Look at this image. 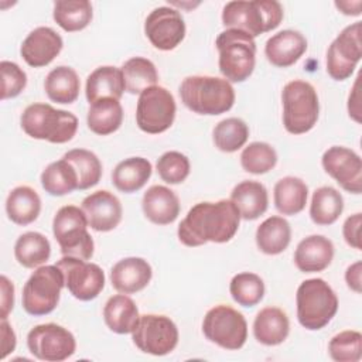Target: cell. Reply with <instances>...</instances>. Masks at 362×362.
Wrapping results in <instances>:
<instances>
[{
  "instance_id": "f6af8a7d",
  "label": "cell",
  "mask_w": 362,
  "mask_h": 362,
  "mask_svg": "<svg viewBox=\"0 0 362 362\" xmlns=\"http://www.w3.org/2000/svg\"><path fill=\"white\" fill-rule=\"evenodd\" d=\"M0 71H1V100L18 96L27 85L25 72L16 62H11V61H1Z\"/></svg>"
},
{
  "instance_id": "8d00e7d4",
  "label": "cell",
  "mask_w": 362,
  "mask_h": 362,
  "mask_svg": "<svg viewBox=\"0 0 362 362\" xmlns=\"http://www.w3.org/2000/svg\"><path fill=\"white\" fill-rule=\"evenodd\" d=\"M41 185L49 195L62 197L78 189V174L64 157L45 167L41 173Z\"/></svg>"
},
{
  "instance_id": "5bb4252c",
  "label": "cell",
  "mask_w": 362,
  "mask_h": 362,
  "mask_svg": "<svg viewBox=\"0 0 362 362\" xmlns=\"http://www.w3.org/2000/svg\"><path fill=\"white\" fill-rule=\"evenodd\" d=\"M361 21L345 27L327 51V72L335 81L348 79L362 58Z\"/></svg>"
},
{
  "instance_id": "836d02e7",
  "label": "cell",
  "mask_w": 362,
  "mask_h": 362,
  "mask_svg": "<svg viewBox=\"0 0 362 362\" xmlns=\"http://www.w3.org/2000/svg\"><path fill=\"white\" fill-rule=\"evenodd\" d=\"M52 17L64 31H81L92 21V4L88 0H58L54 3Z\"/></svg>"
},
{
  "instance_id": "3957f363",
  "label": "cell",
  "mask_w": 362,
  "mask_h": 362,
  "mask_svg": "<svg viewBox=\"0 0 362 362\" xmlns=\"http://www.w3.org/2000/svg\"><path fill=\"white\" fill-rule=\"evenodd\" d=\"M283 16V7L276 0H238L223 6L222 24L226 28L240 30L255 38L279 27Z\"/></svg>"
},
{
  "instance_id": "484cf974",
  "label": "cell",
  "mask_w": 362,
  "mask_h": 362,
  "mask_svg": "<svg viewBox=\"0 0 362 362\" xmlns=\"http://www.w3.org/2000/svg\"><path fill=\"white\" fill-rule=\"evenodd\" d=\"M126 86L122 69L116 66H99L86 78L85 93L89 105L103 98H112L119 100Z\"/></svg>"
},
{
  "instance_id": "60d3db41",
  "label": "cell",
  "mask_w": 362,
  "mask_h": 362,
  "mask_svg": "<svg viewBox=\"0 0 362 362\" xmlns=\"http://www.w3.org/2000/svg\"><path fill=\"white\" fill-rule=\"evenodd\" d=\"M229 291L239 305L253 307L259 304L264 296V283L256 273L243 272L232 277Z\"/></svg>"
},
{
  "instance_id": "7402d4cb",
  "label": "cell",
  "mask_w": 362,
  "mask_h": 362,
  "mask_svg": "<svg viewBox=\"0 0 362 362\" xmlns=\"http://www.w3.org/2000/svg\"><path fill=\"white\" fill-rule=\"evenodd\" d=\"M334 259V243L322 235H310L296 247L294 263L303 273L325 270Z\"/></svg>"
},
{
  "instance_id": "681fc988",
  "label": "cell",
  "mask_w": 362,
  "mask_h": 362,
  "mask_svg": "<svg viewBox=\"0 0 362 362\" xmlns=\"http://www.w3.org/2000/svg\"><path fill=\"white\" fill-rule=\"evenodd\" d=\"M361 273H362V263L358 260L355 263H352L346 272H345V281L346 286L355 291V293H361L362 291V283H361Z\"/></svg>"
},
{
  "instance_id": "44dd1931",
  "label": "cell",
  "mask_w": 362,
  "mask_h": 362,
  "mask_svg": "<svg viewBox=\"0 0 362 362\" xmlns=\"http://www.w3.org/2000/svg\"><path fill=\"white\" fill-rule=\"evenodd\" d=\"M153 276L151 266L141 257H124L110 270V283L123 294H133L147 287Z\"/></svg>"
},
{
  "instance_id": "2e32d148",
  "label": "cell",
  "mask_w": 362,
  "mask_h": 362,
  "mask_svg": "<svg viewBox=\"0 0 362 362\" xmlns=\"http://www.w3.org/2000/svg\"><path fill=\"white\" fill-rule=\"evenodd\" d=\"M144 34L154 48L171 51L184 40L185 23L178 10L161 6L147 16L144 21Z\"/></svg>"
},
{
  "instance_id": "52a82bcc",
  "label": "cell",
  "mask_w": 362,
  "mask_h": 362,
  "mask_svg": "<svg viewBox=\"0 0 362 362\" xmlns=\"http://www.w3.org/2000/svg\"><path fill=\"white\" fill-rule=\"evenodd\" d=\"M283 124L291 134L310 132L320 115V102L315 88L301 79L290 81L281 92Z\"/></svg>"
},
{
  "instance_id": "f907efd6",
  "label": "cell",
  "mask_w": 362,
  "mask_h": 362,
  "mask_svg": "<svg viewBox=\"0 0 362 362\" xmlns=\"http://www.w3.org/2000/svg\"><path fill=\"white\" fill-rule=\"evenodd\" d=\"M335 6L346 16H359L362 1H335Z\"/></svg>"
},
{
  "instance_id": "7bdbcfd3",
  "label": "cell",
  "mask_w": 362,
  "mask_h": 362,
  "mask_svg": "<svg viewBox=\"0 0 362 362\" xmlns=\"http://www.w3.org/2000/svg\"><path fill=\"white\" fill-rule=\"evenodd\" d=\"M328 352L337 362H358L362 356V334L354 329L341 331L331 338Z\"/></svg>"
},
{
  "instance_id": "8fae6325",
  "label": "cell",
  "mask_w": 362,
  "mask_h": 362,
  "mask_svg": "<svg viewBox=\"0 0 362 362\" xmlns=\"http://www.w3.org/2000/svg\"><path fill=\"white\" fill-rule=\"evenodd\" d=\"M175 100L170 90L154 85L144 89L137 100L136 123L148 134H158L171 127L175 119Z\"/></svg>"
},
{
  "instance_id": "4316f807",
  "label": "cell",
  "mask_w": 362,
  "mask_h": 362,
  "mask_svg": "<svg viewBox=\"0 0 362 362\" xmlns=\"http://www.w3.org/2000/svg\"><path fill=\"white\" fill-rule=\"evenodd\" d=\"M103 320L116 334H132L140 320L136 303L126 294L112 296L103 307Z\"/></svg>"
},
{
  "instance_id": "d6a6232c",
  "label": "cell",
  "mask_w": 362,
  "mask_h": 362,
  "mask_svg": "<svg viewBox=\"0 0 362 362\" xmlns=\"http://www.w3.org/2000/svg\"><path fill=\"white\" fill-rule=\"evenodd\" d=\"M123 122V109L119 100L103 98L93 103L86 115V123L90 132L99 136H106L116 132Z\"/></svg>"
},
{
  "instance_id": "277c9868",
  "label": "cell",
  "mask_w": 362,
  "mask_h": 362,
  "mask_svg": "<svg viewBox=\"0 0 362 362\" xmlns=\"http://www.w3.org/2000/svg\"><path fill=\"white\" fill-rule=\"evenodd\" d=\"M24 133L37 140L62 144L75 136L78 119L74 113L55 109L48 103L28 105L20 119Z\"/></svg>"
},
{
  "instance_id": "f546056e",
  "label": "cell",
  "mask_w": 362,
  "mask_h": 362,
  "mask_svg": "<svg viewBox=\"0 0 362 362\" xmlns=\"http://www.w3.org/2000/svg\"><path fill=\"white\" fill-rule=\"evenodd\" d=\"M276 209L283 215H297L307 204L308 187L298 177H283L280 178L273 191Z\"/></svg>"
},
{
  "instance_id": "7c38bea8",
  "label": "cell",
  "mask_w": 362,
  "mask_h": 362,
  "mask_svg": "<svg viewBox=\"0 0 362 362\" xmlns=\"http://www.w3.org/2000/svg\"><path fill=\"white\" fill-rule=\"evenodd\" d=\"M178 328L167 315H140L137 327L132 332L133 344L144 354L163 356L173 352L178 344Z\"/></svg>"
},
{
  "instance_id": "6da1fadb",
  "label": "cell",
  "mask_w": 362,
  "mask_h": 362,
  "mask_svg": "<svg viewBox=\"0 0 362 362\" xmlns=\"http://www.w3.org/2000/svg\"><path fill=\"white\" fill-rule=\"evenodd\" d=\"M240 215L230 199L218 202H198L178 225V239L188 247L208 242H229L239 229Z\"/></svg>"
},
{
  "instance_id": "1f68e13d",
  "label": "cell",
  "mask_w": 362,
  "mask_h": 362,
  "mask_svg": "<svg viewBox=\"0 0 362 362\" xmlns=\"http://www.w3.org/2000/svg\"><path fill=\"white\" fill-rule=\"evenodd\" d=\"M44 89L49 100L62 105L72 103L79 96V76L76 71L71 66H57L47 75Z\"/></svg>"
},
{
  "instance_id": "ac0fdd59",
  "label": "cell",
  "mask_w": 362,
  "mask_h": 362,
  "mask_svg": "<svg viewBox=\"0 0 362 362\" xmlns=\"http://www.w3.org/2000/svg\"><path fill=\"white\" fill-rule=\"evenodd\" d=\"M82 211L89 226L98 232L113 230L120 223L123 214L119 198L106 189H99L85 197Z\"/></svg>"
},
{
  "instance_id": "4fadbf2b",
  "label": "cell",
  "mask_w": 362,
  "mask_h": 362,
  "mask_svg": "<svg viewBox=\"0 0 362 362\" xmlns=\"http://www.w3.org/2000/svg\"><path fill=\"white\" fill-rule=\"evenodd\" d=\"M28 351L40 361L61 362L75 354L76 341L62 325L47 322L35 325L27 335Z\"/></svg>"
},
{
  "instance_id": "ee69618b",
  "label": "cell",
  "mask_w": 362,
  "mask_h": 362,
  "mask_svg": "<svg viewBox=\"0 0 362 362\" xmlns=\"http://www.w3.org/2000/svg\"><path fill=\"white\" fill-rule=\"evenodd\" d=\"M156 168L160 178L167 184H180L189 175L191 165L185 154L180 151H167L157 160Z\"/></svg>"
},
{
  "instance_id": "d590c367",
  "label": "cell",
  "mask_w": 362,
  "mask_h": 362,
  "mask_svg": "<svg viewBox=\"0 0 362 362\" xmlns=\"http://www.w3.org/2000/svg\"><path fill=\"white\" fill-rule=\"evenodd\" d=\"M14 256L25 269L38 267L51 256L49 240L40 232H25L16 240Z\"/></svg>"
},
{
  "instance_id": "603a6c76",
  "label": "cell",
  "mask_w": 362,
  "mask_h": 362,
  "mask_svg": "<svg viewBox=\"0 0 362 362\" xmlns=\"http://www.w3.org/2000/svg\"><path fill=\"white\" fill-rule=\"evenodd\" d=\"M144 216L156 225L173 223L180 215V199L173 189L164 185L150 187L141 199Z\"/></svg>"
},
{
  "instance_id": "f1b7e54d",
  "label": "cell",
  "mask_w": 362,
  "mask_h": 362,
  "mask_svg": "<svg viewBox=\"0 0 362 362\" xmlns=\"http://www.w3.org/2000/svg\"><path fill=\"white\" fill-rule=\"evenodd\" d=\"M153 167L151 163L144 157H130L120 161L113 173V185L126 194H132L144 187V184L151 177Z\"/></svg>"
},
{
  "instance_id": "83f0119b",
  "label": "cell",
  "mask_w": 362,
  "mask_h": 362,
  "mask_svg": "<svg viewBox=\"0 0 362 362\" xmlns=\"http://www.w3.org/2000/svg\"><path fill=\"white\" fill-rule=\"evenodd\" d=\"M6 212L8 219L16 225H30L41 212L40 195L28 185L16 187L6 199Z\"/></svg>"
},
{
  "instance_id": "9c48e42d",
  "label": "cell",
  "mask_w": 362,
  "mask_h": 362,
  "mask_svg": "<svg viewBox=\"0 0 362 362\" xmlns=\"http://www.w3.org/2000/svg\"><path fill=\"white\" fill-rule=\"evenodd\" d=\"M64 286V274L57 264L38 267L23 287V308L35 317L52 313L58 305Z\"/></svg>"
},
{
  "instance_id": "30bf717a",
  "label": "cell",
  "mask_w": 362,
  "mask_h": 362,
  "mask_svg": "<svg viewBox=\"0 0 362 362\" xmlns=\"http://www.w3.org/2000/svg\"><path fill=\"white\" fill-rule=\"evenodd\" d=\"M205 338L229 351L240 349L247 339V322L238 310L218 304L208 310L202 321Z\"/></svg>"
},
{
  "instance_id": "7a4b0ae2",
  "label": "cell",
  "mask_w": 362,
  "mask_h": 362,
  "mask_svg": "<svg viewBox=\"0 0 362 362\" xmlns=\"http://www.w3.org/2000/svg\"><path fill=\"white\" fill-rule=\"evenodd\" d=\"M182 103L198 115L216 116L235 103V89L225 78L209 75L187 76L180 85Z\"/></svg>"
},
{
  "instance_id": "9a60e30c",
  "label": "cell",
  "mask_w": 362,
  "mask_h": 362,
  "mask_svg": "<svg viewBox=\"0 0 362 362\" xmlns=\"http://www.w3.org/2000/svg\"><path fill=\"white\" fill-rule=\"evenodd\" d=\"M65 280L68 291L81 301H90L96 298L105 287V273L95 264L86 260L64 256L57 262Z\"/></svg>"
},
{
  "instance_id": "5b68a950",
  "label": "cell",
  "mask_w": 362,
  "mask_h": 362,
  "mask_svg": "<svg viewBox=\"0 0 362 362\" xmlns=\"http://www.w3.org/2000/svg\"><path fill=\"white\" fill-rule=\"evenodd\" d=\"M297 320L310 331L324 328L338 311V297L332 287L320 277L304 280L296 294Z\"/></svg>"
},
{
  "instance_id": "b9f144b4",
  "label": "cell",
  "mask_w": 362,
  "mask_h": 362,
  "mask_svg": "<svg viewBox=\"0 0 362 362\" xmlns=\"http://www.w3.org/2000/svg\"><path fill=\"white\" fill-rule=\"evenodd\" d=\"M277 153L274 147L264 141H253L240 154L242 168L250 174H266L274 168Z\"/></svg>"
},
{
  "instance_id": "cb8c5ba5",
  "label": "cell",
  "mask_w": 362,
  "mask_h": 362,
  "mask_svg": "<svg viewBox=\"0 0 362 362\" xmlns=\"http://www.w3.org/2000/svg\"><path fill=\"white\" fill-rule=\"evenodd\" d=\"M290 332L287 314L279 307H266L260 310L253 321V335L257 342L274 346L286 341Z\"/></svg>"
},
{
  "instance_id": "4dcf8cb0",
  "label": "cell",
  "mask_w": 362,
  "mask_h": 362,
  "mask_svg": "<svg viewBox=\"0 0 362 362\" xmlns=\"http://www.w3.org/2000/svg\"><path fill=\"white\" fill-rule=\"evenodd\" d=\"M291 240L290 223L283 216H269L256 229V245L266 255H280Z\"/></svg>"
},
{
  "instance_id": "ffe728a7",
  "label": "cell",
  "mask_w": 362,
  "mask_h": 362,
  "mask_svg": "<svg viewBox=\"0 0 362 362\" xmlns=\"http://www.w3.org/2000/svg\"><path fill=\"white\" fill-rule=\"evenodd\" d=\"M307 51L305 37L296 30H283L272 35L264 45L267 61L279 68H288L296 64Z\"/></svg>"
},
{
  "instance_id": "d6986e66",
  "label": "cell",
  "mask_w": 362,
  "mask_h": 362,
  "mask_svg": "<svg viewBox=\"0 0 362 362\" xmlns=\"http://www.w3.org/2000/svg\"><path fill=\"white\" fill-rule=\"evenodd\" d=\"M62 47L64 41L55 30L51 27H37L23 41L20 54L30 66L41 68L52 62Z\"/></svg>"
},
{
  "instance_id": "c3c4849f",
  "label": "cell",
  "mask_w": 362,
  "mask_h": 362,
  "mask_svg": "<svg viewBox=\"0 0 362 362\" xmlns=\"http://www.w3.org/2000/svg\"><path fill=\"white\" fill-rule=\"evenodd\" d=\"M0 331H1V359H4L10 352L14 351L16 348V334L11 328V325L7 322V320H1L0 324Z\"/></svg>"
},
{
  "instance_id": "f35d334b",
  "label": "cell",
  "mask_w": 362,
  "mask_h": 362,
  "mask_svg": "<svg viewBox=\"0 0 362 362\" xmlns=\"http://www.w3.org/2000/svg\"><path fill=\"white\" fill-rule=\"evenodd\" d=\"M78 174V189L95 187L102 177V163L98 156L85 148H72L64 154Z\"/></svg>"
},
{
  "instance_id": "e575fe53",
  "label": "cell",
  "mask_w": 362,
  "mask_h": 362,
  "mask_svg": "<svg viewBox=\"0 0 362 362\" xmlns=\"http://www.w3.org/2000/svg\"><path fill=\"white\" fill-rule=\"evenodd\" d=\"M344 211V198L332 187H320L313 192L310 204L311 221L317 225H332Z\"/></svg>"
},
{
  "instance_id": "8992f818",
  "label": "cell",
  "mask_w": 362,
  "mask_h": 362,
  "mask_svg": "<svg viewBox=\"0 0 362 362\" xmlns=\"http://www.w3.org/2000/svg\"><path fill=\"white\" fill-rule=\"evenodd\" d=\"M219 52V71L229 82L246 81L256 64V42L249 34L226 28L215 41Z\"/></svg>"
},
{
  "instance_id": "7dc6e473",
  "label": "cell",
  "mask_w": 362,
  "mask_h": 362,
  "mask_svg": "<svg viewBox=\"0 0 362 362\" xmlns=\"http://www.w3.org/2000/svg\"><path fill=\"white\" fill-rule=\"evenodd\" d=\"M1 284V320H7V315L13 310L14 305V284L6 277H0Z\"/></svg>"
},
{
  "instance_id": "74e56055",
  "label": "cell",
  "mask_w": 362,
  "mask_h": 362,
  "mask_svg": "<svg viewBox=\"0 0 362 362\" xmlns=\"http://www.w3.org/2000/svg\"><path fill=\"white\" fill-rule=\"evenodd\" d=\"M124 79V86L129 93H141L144 89L154 86L158 81L156 65L143 57L127 59L120 68Z\"/></svg>"
},
{
  "instance_id": "ba28073f",
  "label": "cell",
  "mask_w": 362,
  "mask_h": 362,
  "mask_svg": "<svg viewBox=\"0 0 362 362\" xmlns=\"http://www.w3.org/2000/svg\"><path fill=\"white\" fill-rule=\"evenodd\" d=\"M88 225L82 208L65 205L57 211L52 221V233L64 256L82 260H89L93 256L95 243L88 232Z\"/></svg>"
},
{
  "instance_id": "d4e9b609",
  "label": "cell",
  "mask_w": 362,
  "mask_h": 362,
  "mask_svg": "<svg viewBox=\"0 0 362 362\" xmlns=\"http://www.w3.org/2000/svg\"><path fill=\"white\" fill-rule=\"evenodd\" d=\"M230 201L239 211L240 218L255 221L263 215L269 206V195L266 187L253 180L239 182L230 192Z\"/></svg>"
},
{
  "instance_id": "bcb514c9",
  "label": "cell",
  "mask_w": 362,
  "mask_h": 362,
  "mask_svg": "<svg viewBox=\"0 0 362 362\" xmlns=\"http://www.w3.org/2000/svg\"><path fill=\"white\" fill-rule=\"evenodd\" d=\"M361 225H362V215L358 212L348 216L342 226V235L345 242L356 250L361 249V235H359Z\"/></svg>"
},
{
  "instance_id": "ab89813d",
  "label": "cell",
  "mask_w": 362,
  "mask_h": 362,
  "mask_svg": "<svg viewBox=\"0 0 362 362\" xmlns=\"http://www.w3.org/2000/svg\"><path fill=\"white\" fill-rule=\"evenodd\" d=\"M249 137L247 124L239 117H228L221 120L212 132L215 147L223 153L238 151L245 146Z\"/></svg>"
},
{
  "instance_id": "e0dca14e",
  "label": "cell",
  "mask_w": 362,
  "mask_h": 362,
  "mask_svg": "<svg viewBox=\"0 0 362 362\" xmlns=\"http://www.w3.org/2000/svg\"><path fill=\"white\" fill-rule=\"evenodd\" d=\"M321 164L328 175H331L342 189L351 194L362 191V161L356 151L332 146L324 151Z\"/></svg>"
}]
</instances>
